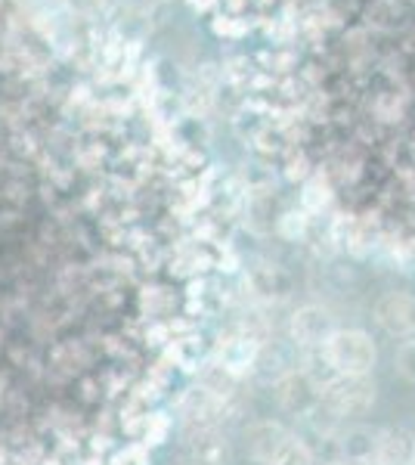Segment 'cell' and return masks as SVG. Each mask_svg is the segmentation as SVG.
Listing matches in <instances>:
<instances>
[{
    "instance_id": "obj_1",
    "label": "cell",
    "mask_w": 415,
    "mask_h": 465,
    "mask_svg": "<svg viewBox=\"0 0 415 465\" xmlns=\"http://www.w3.org/2000/svg\"><path fill=\"white\" fill-rule=\"evenodd\" d=\"M322 348H326V360L338 376H369L379 360V348L363 329H338Z\"/></svg>"
},
{
    "instance_id": "obj_2",
    "label": "cell",
    "mask_w": 415,
    "mask_h": 465,
    "mask_svg": "<svg viewBox=\"0 0 415 465\" xmlns=\"http://www.w3.org/2000/svg\"><path fill=\"white\" fill-rule=\"evenodd\" d=\"M326 401L338 416H363L375 403V385L369 376H338L329 385Z\"/></svg>"
},
{
    "instance_id": "obj_3",
    "label": "cell",
    "mask_w": 415,
    "mask_h": 465,
    "mask_svg": "<svg viewBox=\"0 0 415 465\" xmlns=\"http://www.w3.org/2000/svg\"><path fill=\"white\" fill-rule=\"evenodd\" d=\"M375 320L388 335L406 339L415 332V298L403 295V292H388L375 304Z\"/></svg>"
},
{
    "instance_id": "obj_4",
    "label": "cell",
    "mask_w": 415,
    "mask_h": 465,
    "mask_svg": "<svg viewBox=\"0 0 415 465\" xmlns=\"http://www.w3.org/2000/svg\"><path fill=\"white\" fill-rule=\"evenodd\" d=\"M338 332L335 317L320 304H304L291 317V335L301 344H326Z\"/></svg>"
},
{
    "instance_id": "obj_5",
    "label": "cell",
    "mask_w": 415,
    "mask_h": 465,
    "mask_svg": "<svg viewBox=\"0 0 415 465\" xmlns=\"http://www.w3.org/2000/svg\"><path fill=\"white\" fill-rule=\"evenodd\" d=\"M375 465H415V438L403 429L379 431L375 444Z\"/></svg>"
},
{
    "instance_id": "obj_6",
    "label": "cell",
    "mask_w": 415,
    "mask_h": 465,
    "mask_svg": "<svg viewBox=\"0 0 415 465\" xmlns=\"http://www.w3.org/2000/svg\"><path fill=\"white\" fill-rule=\"evenodd\" d=\"M285 438H289V429H285V425H279V422H254L252 429L245 431V447H248V453H252L258 462H270L276 450L285 444Z\"/></svg>"
},
{
    "instance_id": "obj_7",
    "label": "cell",
    "mask_w": 415,
    "mask_h": 465,
    "mask_svg": "<svg viewBox=\"0 0 415 465\" xmlns=\"http://www.w3.org/2000/svg\"><path fill=\"white\" fill-rule=\"evenodd\" d=\"M375 444H379V431H372L369 425H351L341 438L344 462L351 465H366L375 460Z\"/></svg>"
},
{
    "instance_id": "obj_8",
    "label": "cell",
    "mask_w": 415,
    "mask_h": 465,
    "mask_svg": "<svg viewBox=\"0 0 415 465\" xmlns=\"http://www.w3.org/2000/svg\"><path fill=\"white\" fill-rule=\"evenodd\" d=\"M217 407H221V397H217L214 391H208L205 385L193 388V391L183 397V416H186V422L199 425V431L208 429V422L217 416Z\"/></svg>"
},
{
    "instance_id": "obj_9",
    "label": "cell",
    "mask_w": 415,
    "mask_h": 465,
    "mask_svg": "<svg viewBox=\"0 0 415 465\" xmlns=\"http://www.w3.org/2000/svg\"><path fill=\"white\" fill-rule=\"evenodd\" d=\"M258 360V344L252 339H230L221 344V366L230 376H242Z\"/></svg>"
},
{
    "instance_id": "obj_10",
    "label": "cell",
    "mask_w": 415,
    "mask_h": 465,
    "mask_svg": "<svg viewBox=\"0 0 415 465\" xmlns=\"http://www.w3.org/2000/svg\"><path fill=\"white\" fill-rule=\"evenodd\" d=\"M190 453H193V465H223L226 462V444L211 429H202L190 440Z\"/></svg>"
},
{
    "instance_id": "obj_11",
    "label": "cell",
    "mask_w": 415,
    "mask_h": 465,
    "mask_svg": "<svg viewBox=\"0 0 415 465\" xmlns=\"http://www.w3.org/2000/svg\"><path fill=\"white\" fill-rule=\"evenodd\" d=\"M267 465H313V453H311V447H307L304 440L289 434V438H285V444L276 450L273 460H270Z\"/></svg>"
},
{
    "instance_id": "obj_12",
    "label": "cell",
    "mask_w": 415,
    "mask_h": 465,
    "mask_svg": "<svg viewBox=\"0 0 415 465\" xmlns=\"http://www.w3.org/2000/svg\"><path fill=\"white\" fill-rule=\"evenodd\" d=\"M394 366H397V372L403 379L415 381V341H403V344H400L397 354H394Z\"/></svg>"
},
{
    "instance_id": "obj_13",
    "label": "cell",
    "mask_w": 415,
    "mask_h": 465,
    "mask_svg": "<svg viewBox=\"0 0 415 465\" xmlns=\"http://www.w3.org/2000/svg\"><path fill=\"white\" fill-rule=\"evenodd\" d=\"M331 465H351V462H331Z\"/></svg>"
},
{
    "instance_id": "obj_14",
    "label": "cell",
    "mask_w": 415,
    "mask_h": 465,
    "mask_svg": "<svg viewBox=\"0 0 415 465\" xmlns=\"http://www.w3.org/2000/svg\"><path fill=\"white\" fill-rule=\"evenodd\" d=\"M190 465H193V462H190Z\"/></svg>"
}]
</instances>
